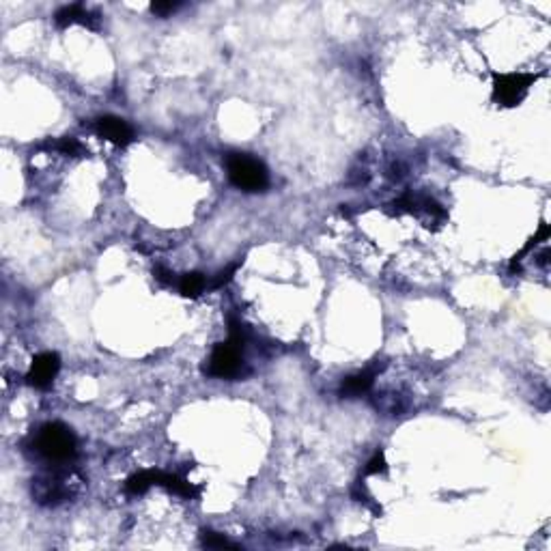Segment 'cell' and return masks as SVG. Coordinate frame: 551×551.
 I'll return each mask as SVG.
<instances>
[{"mask_svg": "<svg viewBox=\"0 0 551 551\" xmlns=\"http://www.w3.org/2000/svg\"><path fill=\"white\" fill-rule=\"evenodd\" d=\"M241 267V258L239 261H235L233 265H229L226 270H222L215 278H213V282H211V288H222L224 284H229L231 280H233V276L237 274V270Z\"/></svg>", "mask_w": 551, "mask_h": 551, "instance_id": "15", "label": "cell"}, {"mask_svg": "<svg viewBox=\"0 0 551 551\" xmlns=\"http://www.w3.org/2000/svg\"><path fill=\"white\" fill-rule=\"evenodd\" d=\"M157 476H159V472H155V470L138 472V474L127 478L125 489H127V493H132V496H142L145 491H149L153 487V484H157Z\"/></svg>", "mask_w": 551, "mask_h": 551, "instance_id": "10", "label": "cell"}, {"mask_svg": "<svg viewBox=\"0 0 551 551\" xmlns=\"http://www.w3.org/2000/svg\"><path fill=\"white\" fill-rule=\"evenodd\" d=\"M387 472V461H385V455L379 450L373 455V459L366 463L364 467V476H373V474H385Z\"/></svg>", "mask_w": 551, "mask_h": 551, "instance_id": "14", "label": "cell"}, {"mask_svg": "<svg viewBox=\"0 0 551 551\" xmlns=\"http://www.w3.org/2000/svg\"><path fill=\"white\" fill-rule=\"evenodd\" d=\"M543 74H522V72H512V74H493V102L502 108H515L519 106L530 86L540 78Z\"/></svg>", "mask_w": 551, "mask_h": 551, "instance_id": "3", "label": "cell"}, {"mask_svg": "<svg viewBox=\"0 0 551 551\" xmlns=\"http://www.w3.org/2000/svg\"><path fill=\"white\" fill-rule=\"evenodd\" d=\"M205 288H207V280H205V276L199 274V272L185 274V276L179 280V291H181L183 298H199Z\"/></svg>", "mask_w": 551, "mask_h": 551, "instance_id": "11", "label": "cell"}, {"mask_svg": "<svg viewBox=\"0 0 551 551\" xmlns=\"http://www.w3.org/2000/svg\"><path fill=\"white\" fill-rule=\"evenodd\" d=\"M351 496H353V500H355V502H360V504H364V506H366V508H371V510H373L375 515H381V508H379V504H377V502L373 500V496H371V493L366 491V487H364V484H362V482H358V484H355V487H353V491H351Z\"/></svg>", "mask_w": 551, "mask_h": 551, "instance_id": "12", "label": "cell"}, {"mask_svg": "<svg viewBox=\"0 0 551 551\" xmlns=\"http://www.w3.org/2000/svg\"><path fill=\"white\" fill-rule=\"evenodd\" d=\"M157 484L159 487H166L168 491H173V493H177V496H181V498H199V489L194 487V484H190L187 480H183V478H179V476H175V474H164V472H159V476H157Z\"/></svg>", "mask_w": 551, "mask_h": 551, "instance_id": "9", "label": "cell"}, {"mask_svg": "<svg viewBox=\"0 0 551 551\" xmlns=\"http://www.w3.org/2000/svg\"><path fill=\"white\" fill-rule=\"evenodd\" d=\"M95 132L100 134L102 138L110 140L112 145H119V147H125L134 140V129L127 121L119 119V117H100L95 121Z\"/></svg>", "mask_w": 551, "mask_h": 551, "instance_id": "6", "label": "cell"}, {"mask_svg": "<svg viewBox=\"0 0 551 551\" xmlns=\"http://www.w3.org/2000/svg\"><path fill=\"white\" fill-rule=\"evenodd\" d=\"M203 545L209 547V549H224V547H229V549H237L235 543H231L229 538H224L222 534L218 532H211V530H205L203 532Z\"/></svg>", "mask_w": 551, "mask_h": 551, "instance_id": "13", "label": "cell"}, {"mask_svg": "<svg viewBox=\"0 0 551 551\" xmlns=\"http://www.w3.org/2000/svg\"><path fill=\"white\" fill-rule=\"evenodd\" d=\"M381 371V366H373V369H366V371H360V373H355L351 377H347L340 385V397L345 399H358L362 394H366L373 383H375V377L377 373Z\"/></svg>", "mask_w": 551, "mask_h": 551, "instance_id": "7", "label": "cell"}, {"mask_svg": "<svg viewBox=\"0 0 551 551\" xmlns=\"http://www.w3.org/2000/svg\"><path fill=\"white\" fill-rule=\"evenodd\" d=\"M56 149L65 155H80L84 151L82 145L76 138H62L60 142H56Z\"/></svg>", "mask_w": 551, "mask_h": 551, "instance_id": "16", "label": "cell"}, {"mask_svg": "<svg viewBox=\"0 0 551 551\" xmlns=\"http://www.w3.org/2000/svg\"><path fill=\"white\" fill-rule=\"evenodd\" d=\"M179 7H181L179 3H153V5H151V11H153L155 15H159V18H166V15L175 13Z\"/></svg>", "mask_w": 551, "mask_h": 551, "instance_id": "17", "label": "cell"}, {"mask_svg": "<svg viewBox=\"0 0 551 551\" xmlns=\"http://www.w3.org/2000/svg\"><path fill=\"white\" fill-rule=\"evenodd\" d=\"M97 13L84 9L82 5H65L54 13V22L58 28H67L72 24H84L88 28H97Z\"/></svg>", "mask_w": 551, "mask_h": 551, "instance_id": "8", "label": "cell"}, {"mask_svg": "<svg viewBox=\"0 0 551 551\" xmlns=\"http://www.w3.org/2000/svg\"><path fill=\"white\" fill-rule=\"evenodd\" d=\"M241 349L244 343L229 338L226 343L215 345L209 364L205 366V373L215 379H233L241 373Z\"/></svg>", "mask_w": 551, "mask_h": 551, "instance_id": "4", "label": "cell"}, {"mask_svg": "<svg viewBox=\"0 0 551 551\" xmlns=\"http://www.w3.org/2000/svg\"><path fill=\"white\" fill-rule=\"evenodd\" d=\"M76 437L62 423H48L35 437V450L52 463H67L76 457Z\"/></svg>", "mask_w": 551, "mask_h": 551, "instance_id": "1", "label": "cell"}, {"mask_svg": "<svg viewBox=\"0 0 551 551\" xmlns=\"http://www.w3.org/2000/svg\"><path fill=\"white\" fill-rule=\"evenodd\" d=\"M155 278L161 282V284H168V282H173V274L168 272V270H164V267H155Z\"/></svg>", "mask_w": 551, "mask_h": 551, "instance_id": "18", "label": "cell"}, {"mask_svg": "<svg viewBox=\"0 0 551 551\" xmlns=\"http://www.w3.org/2000/svg\"><path fill=\"white\" fill-rule=\"evenodd\" d=\"M60 371V358L58 353L54 351H44L39 355H35V360L30 364V371L26 375L28 383L32 387H39V390H46V387L52 385L56 373Z\"/></svg>", "mask_w": 551, "mask_h": 551, "instance_id": "5", "label": "cell"}, {"mask_svg": "<svg viewBox=\"0 0 551 551\" xmlns=\"http://www.w3.org/2000/svg\"><path fill=\"white\" fill-rule=\"evenodd\" d=\"M226 173L231 183L244 192H263L270 185L265 164L248 153H231L226 157Z\"/></svg>", "mask_w": 551, "mask_h": 551, "instance_id": "2", "label": "cell"}]
</instances>
